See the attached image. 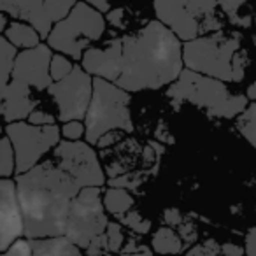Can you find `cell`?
Returning a JSON list of instances; mask_svg holds the SVG:
<instances>
[{"label": "cell", "mask_w": 256, "mask_h": 256, "mask_svg": "<svg viewBox=\"0 0 256 256\" xmlns=\"http://www.w3.org/2000/svg\"><path fill=\"white\" fill-rule=\"evenodd\" d=\"M25 237H65L68 214L81 188L68 174L51 162L39 164L16 179Z\"/></svg>", "instance_id": "1"}, {"label": "cell", "mask_w": 256, "mask_h": 256, "mask_svg": "<svg viewBox=\"0 0 256 256\" xmlns=\"http://www.w3.org/2000/svg\"><path fill=\"white\" fill-rule=\"evenodd\" d=\"M182 48L162 22H150L123 37V72L116 86L124 92L158 90L182 74Z\"/></svg>", "instance_id": "2"}, {"label": "cell", "mask_w": 256, "mask_h": 256, "mask_svg": "<svg viewBox=\"0 0 256 256\" xmlns=\"http://www.w3.org/2000/svg\"><path fill=\"white\" fill-rule=\"evenodd\" d=\"M167 96L174 106L182 102L195 104L206 109L210 116L235 118L248 109V98L242 95H232L221 81L193 70H182L179 79L168 88Z\"/></svg>", "instance_id": "3"}, {"label": "cell", "mask_w": 256, "mask_h": 256, "mask_svg": "<svg viewBox=\"0 0 256 256\" xmlns=\"http://www.w3.org/2000/svg\"><path fill=\"white\" fill-rule=\"evenodd\" d=\"M128 104L130 96L124 90L96 78L93 81V98L86 114V140L98 144V140L112 130L132 132L134 121Z\"/></svg>", "instance_id": "4"}, {"label": "cell", "mask_w": 256, "mask_h": 256, "mask_svg": "<svg viewBox=\"0 0 256 256\" xmlns=\"http://www.w3.org/2000/svg\"><path fill=\"white\" fill-rule=\"evenodd\" d=\"M238 48L240 37L218 32L186 42L182 48V58L188 70L218 81H234V60Z\"/></svg>", "instance_id": "5"}, {"label": "cell", "mask_w": 256, "mask_h": 256, "mask_svg": "<svg viewBox=\"0 0 256 256\" xmlns=\"http://www.w3.org/2000/svg\"><path fill=\"white\" fill-rule=\"evenodd\" d=\"M104 30L106 20L102 18V14L90 4L79 2L64 22L54 25L48 42L53 50L72 56L74 60H82V54L88 51L86 48L98 40Z\"/></svg>", "instance_id": "6"}, {"label": "cell", "mask_w": 256, "mask_h": 256, "mask_svg": "<svg viewBox=\"0 0 256 256\" xmlns=\"http://www.w3.org/2000/svg\"><path fill=\"white\" fill-rule=\"evenodd\" d=\"M109 221L100 200V188H84L74 198L68 214L65 237L79 249H88L96 237L104 235Z\"/></svg>", "instance_id": "7"}, {"label": "cell", "mask_w": 256, "mask_h": 256, "mask_svg": "<svg viewBox=\"0 0 256 256\" xmlns=\"http://www.w3.org/2000/svg\"><path fill=\"white\" fill-rule=\"evenodd\" d=\"M6 137L11 140L16 154V172L26 174L39 165L42 154L60 144L58 126H36L28 123H11L6 126Z\"/></svg>", "instance_id": "8"}, {"label": "cell", "mask_w": 256, "mask_h": 256, "mask_svg": "<svg viewBox=\"0 0 256 256\" xmlns=\"http://www.w3.org/2000/svg\"><path fill=\"white\" fill-rule=\"evenodd\" d=\"M93 81L84 68L76 65L68 78L50 86L48 93L58 106V120L70 123L86 118L93 98Z\"/></svg>", "instance_id": "9"}, {"label": "cell", "mask_w": 256, "mask_h": 256, "mask_svg": "<svg viewBox=\"0 0 256 256\" xmlns=\"http://www.w3.org/2000/svg\"><path fill=\"white\" fill-rule=\"evenodd\" d=\"M54 158L58 167L70 176L81 190L100 188L106 182L96 153L86 142L62 140L54 148Z\"/></svg>", "instance_id": "10"}, {"label": "cell", "mask_w": 256, "mask_h": 256, "mask_svg": "<svg viewBox=\"0 0 256 256\" xmlns=\"http://www.w3.org/2000/svg\"><path fill=\"white\" fill-rule=\"evenodd\" d=\"M74 2H40V0H14L0 2V11L26 22L37 30L42 39H50L54 23H60L70 14Z\"/></svg>", "instance_id": "11"}, {"label": "cell", "mask_w": 256, "mask_h": 256, "mask_svg": "<svg viewBox=\"0 0 256 256\" xmlns=\"http://www.w3.org/2000/svg\"><path fill=\"white\" fill-rule=\"evenodd\" d=\"M51 60L53 54L50 46L40 44L34 50H25L18 54L11 81H20L30 88L34 86L37 90H50V86L53 84Z\"/></svg>", "instance_id": "12"}, {"label": "cell", "mask_w": 256, "mask_h": 256, "mask_svg": "<svg viewBox=\"0 0 256 256\" xmlns=\"http://www.w3.org/2000/svg\"><path fill=\"white\" fill-rule=\"evenodd\" d=\"M0 195V248L6 252L22 235H25V224L14 182L2 179Z\"/></svg>", "instance_id": "13"}, {"label": "cell", "mask_w": 256, "mask_h": 256, "mask_svg": "<svg viewBox=\"0 0 256 256\" xmlns=\"http://www.w3.org/2000/svg\"><path fill=\"white\" fill-rule=\"evenodd\" d=\"M82 68L90 76L116 84L123 72V39H110L102 48H90L82 54Z\"/></svg>", "instance_id": "14"}, {"label": "cell", "mask_w": 256, "mask_h": 256, "mask_svg": "<svg viewBox=\"0 0 256 256\" xmlns=\"http://www.w3.org/2000/svg\"><path fill=\"white\" fill-rule=\"evenodd\" d=\"M153 8L158 20L168 26L179 40L192 42L202 34V22L190 8V2H154Z\"/></svg>", "instance_id": "15"}, {"label": "cell", "mask_w": 256, "mask_h": 256, "mask_svg": "<svg viewBox=\"0 0 256 256\" xmlns=\"http://www.w3.org/2000/svg\"><path fill=\"white\" fill-rule=\"evenodd\" d=\"M39 100L34 98L30 93V86L20 81H11L2 86V114L4 120L11 123H18V120L30 118L36 110Z\"/></svg>", "instance_id": "16"}, {"label": "cell", "mask_w": 256, "mask_h": 256, "mask_svg": "<svg viewBox=\"0 0 256 256\" xmlns=\"http://www.w3.org/2000/svg\"><path fill=\"white\" fill-rule=\"evenodd\" d=\"M32 242L34 256H81L79 248L74 246L67 237L37 238Z\"/></svg>", "instance_id": "17"}, {"label": "cell", "mask_w": 256, "mask_h": 256, "mask_svg": "<svg viewBox=\"0 0 256 256\" xmlns=\"http://www.w3.org/2000/svg\"><path fill=\"white\" fill-rule=\"evenodd\" d=\"M4 37L12 44L14 48H25V50H34L40 46V36L37 30L28 23H11L9 28L6 30Z\"/></svg>", "instance_id": "18"}, {"label": "cell", "mask_w": 256, "mask_h": 256, "mask_svg": "<svg viewBox=\"0 0 256 256\" xmlns=\"http://www.w3.org/2000/svg\"><path fill=\"white\" fill-rule=\"evenodd\" d=\"M132 206H134V196L126 190L110 188L104 193V207L116 218L130 212V207Z\"/></svg>", "instance_id": "19"}, {"label": "cell", "mask_w": 256, "mask_h": 256, "mask_svg": "<svg viewBox=\"0 0 256 256\" xmlns=\"http://www.w3.org/2000/svg\"><path fill=\"white\" fill-rule=\"evenodd\" d=\"M153 249L158 254H178L182 249V242L181 237L176 234L174 230L164 226L153 235Z\"/></svg>", "instance_id": "20"}, {"label": "cell", "mask_w": 256, "mask_h": 256, "mask_svg": "<svg viewBox=\"0 0 256 256\" xmlns=\"http://www.w3.org/2000/svg\"><path fill=\"white\" fill-rule=\"evenodd\" d=\"M238 132L246 137L251 146L256 148V102L251 104L237 120Z\"/></svg>", "instance_id": "21"}, {"label": "cell", "mask_w": 256, "mask_h": 256, "mask_svg": "<svg viewBox=\"0 0 256 256\" xmlns=\"http://www.w3.org/2000/svg\"><path fill=\"white\" fill-rule=\"evenodd\" d=\"M0 44H2V86H6L12 79V70H14L18 54H16V48L6 37L0 39Z\"/></svg>", "instance_id": "22"}, {"label": "cell", "mask_w": 256, "mask_h": 256, "mask_svg": "<svg viewBox=\"0 0 256 256\" xmlns=\"http://www.w3.org/2000/svg\"><path fill=\"white\" fill-rule=\"evenodd\" d=\"M0 153H2V162H0V174L2 178L8 179L9 176L14 174L16 170V164H14V148H12L11 140L8 137L2 139L0 144Z\"/></svg>", "instance_id": "23"}, {"label": "cell", "mask_w": 256, "mask_h": 256, "mask_svg": "<svg viewBox=\"0 0 256 256\" xmlns=\"http://www.w3.org/2000/svg\"><path fill=\"white\" fill-rule=\"evenodd\" d=\"M242 6H244V2H221L220 8L228 14V20L232 22V25L240 26V28H249V25L252 22L251 14H240V12L237 14V11Z\"/></svg>", "instance_id": "24"}, {"label": "cell", "mask_w": 256, "mask_h": 256, "mask_svg": "<svg viewBox=\"0 0 256 256\" xmlns=\"http://www.w3.org/2000/svg\"><path fill=\"white\" fill-rule=\"evenodd\" d=\"M76 65L70 64L68 58H65L64 54H53V60H51V79L53 82H60L65 78L72 74Z\"/></svg>", "instance_id": "25"}, {"label": "cell", "mask_w": 256, "mask_h": 256, "mask_svg": "<svg viewBox=\"0 0 256 256\" xmlns=\"http://www.w3.org/2000/svg\"><path fill=\"white\" fill-rule=\"evenodd\" d=\"M118 220H120L123 224H126L128 228H132L134 232H137V234L144 235V234H148V232L151 230V223L148 220H144V218L140 216L137 210H130V212L120 216Z\"/></svg>", "instance_id": "26"}, {"label": "cell", "mask_w": 256, "mask_h": 256, "mask_svg": "<svg viewBox=\"0 0 256 256\" xmlns=\"http://www.w3.org/2000/svg\"><path fill=\"white\" fill-rule=\"evenodd\" d=\"M144 179L140 178V174H123L118 176V178H112L109 181L110 188H120V190H137L140 184H142Z\"/></svg>", "instance_id": "27"}, {"label": "cell", "mask_w": 256, "mask_h": 256, "mask_svg": "<svg viewBox=\"0 0 256 256\" xmlns=\"http://www.w3.org/2000/svg\"><path fill=\"white\" fill-rule=\"evenodd\" d=\"M106 235H107V240H109V251L110 252L123 251L124 235H123V232H121V224L120 223H109Z\"/></svg>", "instance_id": "28"}, {"label": "cell", "mask_w": 256, "mask_h": 256, "mask_svg": "<svg viewBox=\"0 0 256 256\" xmlns=\"http://www.w3.org/2000/svg\"><path fill=\"white\" fill-rule=\"evenodd\" d=\"M186 256H224L221 251V246H218L214 240H207L204 244H198L195 248H192Z\"/></svg>", "instance_id": "29"}, {"label": "cell", "mask_w": 256, "mask_h": 256, "mask_svg": "<svg viewBox=\"0 0 256 256\" xmlns=\"http://www.w3.org/2000/svg\"><path fill=\"white\" fill-rule=\"evenodd\" d=\"M84 126L81 121H70V123L64 124V136L72 142H78V139H81L84 136Z\"/></svg>", "instance_id": "30"}, {"label": "cell", "mask_w": 256, "mask_h": 256, "mask_svg": "<svg viewBox=\"0 0 256 256\" xmlns=\"http://www.w3.org/2000/svg\"><path fill=\"white\" fill-rule=\"evenodd\" d=\"M88 256H106L109 252V240H107V235H100L95 240L90 244V248L86 249Z\"/></svg>", "instance_id": "31"}, {"label": "cell", "mask_w": 256, "mask_h": 256, "mask_svg": "<svg viewBox=\"0 0 256 256\" xmlns=\"http://www.w3.org/2000/svg\"><path fill=\"white\" fill-rule=\"evenodd\" d=\"M30 124H36V126H51V124H54V116L53 114H50L48 110H39L36 109L32 114H30Z\"/></svg>", "instance_id": "32"}, {"label": "cell", "mask_w": 256, "mask_h": 256, "mask_svg": "<svg viewBox=\"0 0 256 256\" xmlns=\"http://www.w3.org/2000/svg\"><path fill=\"white\" fill-rule=\"evenodd\" d=\"M8 256H34L32 242L30 240H18L6 251Z\"/></svg>", "instance_id": "33"}, {"label": "cell", "mask_w": 256, "mask_h": 256, "mask_svg": "<svg viewBox=\"0 0 256 256\" xmlns=\"http://www.w3.org/2000/svg\"><path fill=\"white\" fill-rule=\"evenodd\" d=\"M179 237L184 238L186 244H192V242L196 240L198 234H196V226L190 221H182L181 226H179Z\"/></svg>", "instance_id": "34"}, {"label": "cell", "mask_w": 256, "mask_h": 256, "mask_svg": "<svg viewBox=\"0 0 256 256\" xmlns=\"http://www.w3.org/2000/svg\"><path fill=\"white\" fill-rule=\"evenodd\" d=\"M248 65V58L246 54H235L234 60V81H242L244 79V68Z\"/></svg>", "instance_id": "35"}, {"label": "cell", "mask_w": 256, "mask_h": 256, "mask_svg": "<svg viewBox=\"0 0 256 256\" xmlns=\"http://www.w3.org/2000/svg\"><path fill=\"white\" fill-rule=\"evenodd\" d=\"M164 220H165V223L167 224H170V226H181V223H182V216H181V212H179L178 209H165V212H164Z\"/></svg>", "instance_id": "36"}, {"label": "cell", "mask_w": 256, "mask_h": 256, "mask_svg": "<svg viewBox=\"0 0 256 256\" xmlns=\"http://www.w3.org/2000/svg\"><path fill=\"white\" fill-rule=\"evenodd\" d=\"M246 256H256V228H249L246 234Z\"/></svg>", "instance_id": "37"}, {"label": "cell", "mask_w": 256, "mask_h": 256, "mask_svg": "<svg viewBox=\"0 0 256 256\" xmlns=\"http://www.w3.org/2000/svg\"><path fill=\"white\" fill-rule=\"evenodd\" d=\"M123 12H124V9H112V11L109 12V14H107V22L110 23V25L112 26H118V28H123V22H121V20H123Z\"/></svg>", "instance_id": "38"}, {"label": "cell", "mask_w": 256, "mask_h": 256, "mask_svg": "<svg viewBox=\"0 0 256 256\" xmlns=\"http://www.w3.org/2000/svg\"><path fill=\"white\" fill-rule=\"evenodd\" d=\"M221 251H223L224 256H244L246 249H242L240 246H237V244H230V242H226V244L221 246Z\"/></svg>", "instance_id": "39"}, {"label": "cell", "mask_w": 256, "mask_h": 256, "mask_svg": "<svg viewBox=\"0 0 256 256\" xmlns=\"http://www.w3.org/2000/svg\"><path fill=\"white\" fill-rule=\"evenodd\" d=\"M90 6H92L95 11H98L100 14H102V12H110V6L107 4V2H90Z\"/></svg>", "instance_id": "40"}, {"label": "cell", "mask_w": 256, "mask_h": 256, "mask_svg": "<svg viewBox=\"0 0 256 256\" xmlns=\"http://www.w3.org/2000/svg\"><path fill=\"white\" fill-rule=\"evenodd\" d=\"M112 139H116V137L110 136V134H107V136H104L102 139L98 140V148H106V146H109V144H112V142H114Z\"/></svg>", "instance_id": "41"}, {"label": "cell", "mask_w": 256, "mask_h": 256, "mask_svg": "<svg viewBox=\"0 0 256 256\" xmlns=\"http://www.w3.org/2000/svg\"><path fill=\"white\" fill-rule=\"evenodd\" d=\"M248 98L256 100V82H254V84H251V86L248 88Z\"/></svg>", "instance_id": "42"}, {"label": "cell", "mask_w": 256, "mask_h": 256, "mask_svg": "<svg viewBox=\"0 0 256 256\" xmlns=\"http://www.w3.org/2000/svg\"><path fill=\"white\" fill-rule=\"evenodd\" d=\"M6 25H8V20H6V12H2V14H0V26H2V30H8L6 28Z\"/></svg>", "instance_id": "43"}, {"label": "cell", "mask_w": 256, "mask_h": 256, "mask_svg": "<svg viewBox=\"0 0 256 256\" xmlns=\"http://www.w3.org/2000/svg\"><path fill=\"white\" fill-rule=\"evenodd\" d=\"M118 256H153L151 252H139V254H118Z\"/></svg>", "instance_id": "44"}, {"label": "cell", "mask_w": 256, "mask_h": 256, "mask_svg": "<svg viewBox=\"0 0 256 256\" xmlns=\"http://www.w3.org/2000/svg\"><path fill=\"white\" fill-rule=\"evenodd\" d=\"M2 256H8V254H6V252H4V254H2Z\"/></svg>", "instance_id": "45"}, {"label": "cell", "mask_w": 256, "mask_h": 256, "mask_svg": "<svg viewBox=\"0 0 256 256\" xmlns=\"http://www.w3.org/2000/svg\"><path fill=\"white\" fill-rule=\"evenodd\" d=\"M254 25H256V18H254Z\"/></svg>", "instance_id": "46"}]
</instances>
